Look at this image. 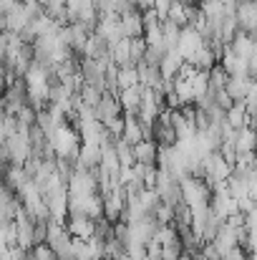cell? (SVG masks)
Here are the masks:
<instances>
[{
    "label": "cell",
    "mask_w": 257,
    "mask_h": 260,
    "mask_svg": "<svg viewBox=\"0 0 257 260\" xmlns=\"http://www.w3.org/2000/svg\"><path fill=\"white\" fill-rule=\"evenodd\" d=\"M255 48H257V43L250 38V33H245V30H240L237 36H235V41L230 43V51L232 53H237L240 58H252V53H255Z\"/></svg>",
    "instance_id": "cell-15"
},
{
    "label": "cell",
    "mask_w": 257,
    "mask_h": 260,
    "mask_svg": "<svg viewBox=\"0 0 257 260\" xmlns=\"http://www.w3.org/2000/svg\"><path fill=\"white\" fill-rule=\"evenodd\" d=\"M111 58L119 69H126V66H134L131 63V38H121L119 43L111 46Z\"/></svg>",
    "instance_id": "cell-16"
},
{
    "label": "cell",
    "mask_w": 257,
    "mask_h": 260,
    "mask_svg": "<svg viewBox=\"0 0 257 260\" xmlns=\"http://www.w3.org/2000/svg\"><path fill=\"white\" fill-rule=\"evenodd\" d=\"M237 152L240 154H252V152H257V132L252 126L237 132Z\"/></svg>",
    "instance_id": "cell-18"
},
{
    "label": "cell",
    "mask_w": 257,
    "mask_h": 260,
    "mask_svg": "<svg viewBox=\"0 0 257 260\" xmlns=\"http://www.w3.org/2000/svg\"><path fill=\"white\" fill-rule=\"evenodd\" d=\"M184 243L181 240H176V243H171V245H162V260H181L184 258Z\"/></svg>",
    "instance_id": "cell-24"
},
{
    "label": "cell",
    "mask_w": 257,
    "mask_h": 260,
    "mask_svg": "<svg viewBox=\"0 0 257 260\" xmlns=\"http://www.w3.org/2000/svg\"><path fill=\"white\" fill-rule=\"evenodd\" d=\"M227 124L235 129V132H242L250 126V109L245 101H237L230 111H227Z\"/></svg>",
    "instance_id": "cell-13"
},
{
    "label": "cell",
    "mask_w": 257,
    "mask_h": 260,
    "mask_svg": "<svg viewBox=\"0 0 257 260\" xmlns=\"http://www.w3.org/2000/svg\"><path fill=\"white\" fill-rule=\"evenodd\" d=\"M219 63L225 66V71H227L230 76H250V61H247V58H240V56L232 53L230 48L225 51V56H222Z\"/></svg>",
    "instance_id": "cell-9"
},
{
    "label": "cell",
    "mask_w": 257,
    "mask_h": 260,
    "mask_svg": "<svg viewBox=\"0 0 257 260\" xmlns=\"http://www.w3.org/2000/svg\"><path fill=\"white\" fill-rule=\"evenodd\" d=\"M237 20H240V30L257 33V0L242 3V5L237 8Z\"/></svg>",
    "instance_id": "cell-11"
},
{
    "label": "cell",
    "mask_w": 257,
    "mask_h": 260,
    "mask_svg": "<svg viewBox=\"0 0 257 260\" xmlns=\"http://www.w3.org/2000/svg\"><path fill=\"white\" fill-rule=\"evenodd\" d=\"M114 147H116V157H119L121 167H134V165H136V154H134V147H131L129 142L119 139Z\"/></svg>",
    "instance_id": "cell-20"
},
{
    "label": "cell",
    "mask_w": 257,
    "mask_h": 260,
    "mask_svg": "<svg viewBox=\"0 0 257 260\" xmlns=\"http://www.w3.org/2000/svg\"><path fill=\"white\" fill-rule=\"evenodd\" d=\"M116 116H124V109H121V104H119V96L106 93V96L101 99V104L96 106V119H98L101 124H108V121L116 119Z\"/></svg>",
    "instance_id": "cell-7"
},
{
    "label": "cell",
    "mask_w": 257,
    "mask_h": 260,
    "mask_svg": "<svg viewBox=\"0 0 257 260\" xmlns=\"http://www.w3.org/2000/svg\"><path fill=\"white\" fill-rule=\"evenodd\" d=\"M136 165H157L159 167V144L154 139H144L141 144L134 147Z\"/></svg>",
    "instance_id": "cell-10"
},
{
    "label": "cell",
    "mask_w": 257,
    "mask_h": 260,
    "mask_svg": "<svg viewBox=\"0 0 257 260\" xmlns=\"http://www.w3.org/2000/svg\"><path fill=\"white\" fill-rule=\"evenodd\" d=\"M66 230L74 240H91L93 233H96V220H91V217H68Z\"/></svg>",
    "instance_id": "cell-6"
},
{
    "label": "cell",
    "mask_w": 257,
    "mask_h": 260,
    "mask_svg": "<svg viewBox=\"0 0 257 260\" xmlns=\"http://www.w3.org/2000/svg\"><path fill=\"white\" fill-rule=\"evenodd\" d=\"M154 220L159 222V228L174 225V207H171V205H167V202H162V205L157 207V212H154Z\"/></svg>",
    "instance_id": "cell-23"
},
{
    "label": "cell",
    "mask_w": 257,
    "mask_h": 260,
    "mask_svg": "<svg viewBox=\"0 0 257 260\" xmlns=\"http://www.w3.org/2000/svg\"><path fill=\"white\" fill-rule=\"evenodd\" d=\"M184 56L176 51V48H171L167 51V56H164V61H162V76L167 79V81H174L176 76H179V71L184 69Z\"/></svg>",
    "instance_id": "cell-12"
},
{
    "label": "cell",
    "mask_w": 257,
    "mask_h": 260,
    "mask_svg": "<svg viewBox=\"0 0 257 260\" xmlns=\"http://www.w3.org/2000/svg\"><path fill=\"white\" fill-rule=\"evenodd\" d=\"M162 30H164V46H167V51L176 48V46H179V38H181V30H184V28L174 25L171 20H164V23H162Z\"/></svg>",
    "instance_id": "cell-21"
},
{
    "label": "cell",
    "mask_w": 257,
    "mask_h": 260,
    "mask_svg": "<svg viewBox=\"0 0 257 260\" xmlns=\"http://www.w3.org/2000/svg\"><path fill=\"white\" fill-rule=\"evenodd\" d=\"M30 106V93L25 86V79H18L13 86L5 88V96H3V114H13L18 116L23 109Z\"/></svg>",
    "instance_id": "cell-1"
},
{
    "label": "cell",
    "mask_w": 257,
    "mask_h": 260,
    "mask_svg": "<svg viewBox=\"0 0 257 260\" xmlns=\"http://www.w3.org/2000/svg\"><path fill=\"white\" fill-rule=\"evenodd\" d=\"M202 46H204L202 33H199V30H194V28H184V30H181V38H179L176 51H179V53L184 56V61L189 63V61L194 58V53H197Z\"/></svg>",
    "instance_id": "cell-5"
},
{
    "label": "cell",
    "mask_w": 257,
    "mask_h": 260,
    "mask_svg": "<svg viewBox=\"0 0 257 260\" xmlns=\"http://www.w3.org/2000/svg\"><path fill=\"white\" fill-rule=\"evenodd\" d=\"M214 250L219 253V258H225L227 253H232L235 248H240V230H235L232 225H222V230L217 233V238L212 240Z\"/></svg>",
    "instance_id": "cell-4"
},
{
    "label": "cell",
    "mask_w": 257,
    "mask_h": 260,
    "mask_svg": "<svg viewBox=\"0 0 257 260\" xmlns=\"http://www.w3.org/2000/svg\"><path fill=\"white\" fill-rule=\"evenodd\" d=\"M144 91H146V86H144V84H139V86L126 88V91H121V93H119V104H121L124 114H139L141 101H144Z\"/></svg>",
    "instance_id": "cell-8"
},
{
    "label": "cell",
    "mask_w": 257,
    "mask_h": 260,
    "mask_svg": "<svg viewBox=\"0 0 257 260\" xmlns=\"http://www.w3.org/2000/svg\"><path fill=\"white\" fill-rule=\"evenodd\" d=\"M255 86L252 76H230V84H227V93L235 99V101H245L250 88Z\"/></svg>",
    "instance_id": "cell-14"
},
{
    "label": "cell",
    "mask_w": 257,
    "mask_h": 260,
    "mask_svg": "<svg viewBox=\"0 0 257 260\" xmlns=\"http://www.w3.org/2000/svg\"><path fill=\"white\" fill-rule=\"evenodd\" d=\"M116 84L119 91H126V88H134L141 84V76H139V69L136 66H126V69H119V76H116Z\"/></svg>",
    "instance_id": "cell-19"
},
{
    "label": "cell",
    "mask_w": 257,
    "mask_h": 260,
    "mask_svg": "<svg viewBox=\"0 0 257 260\" xmlns=\"http://www.w3.org/2000/svg\"><path fill=\"white\" fill-rule=\"evenodd\" d=\"M227 84H230V74L225 71V66L222 63H217L212 71H209V93H222V91H227Z\"/></svg>",
    "instance_id": "cell-17"
},
{
    "label": "cell",
    "mask_w": 257,
    "mask_h": 260,
    "mask_svg": "<svg viewBox=\"0 0 257 260\" xmlns=\"http://www.w3.org/2000/svg\"><path fill=\"white\" fill-rule=\"evenodd\" d=\"M204 179L214 187V184H222V182H227L232 172H235V165L232 162H227L225 157H222V152H214V154H209L207 159H204Z\"/></svg>",
    "instance_id": "cell-2"
},
{
    "label": "cell",
    "mask_w": 257,
    "mask_h": 260,
    "mask_svg": "<svg viewBox=\"0 0 257 260\" xmlns=\"http://www.w3.org/2000/svg\"><path fill=\"white\" fill-rule=\"evenodd\" d=\"M121 30L126 38H144L146 33V25H144V13L139 8H131L126 13H121Z\"/></svg>",
    "instance_id": "cell-3"
},
{
    "label": "cell",
    "mask_w": 257,
    "mask_h": 260,
    "mask_svg": "<svg viewBox=\"0 0 257 260\" xmlns=\"http://www.w3.org/2000/svg\"><path fill=\"white\" fill-rule=\"evenodd\" d=\"M174 25H179V28H189V18H187V5L181 3V0H174L171 3V10H169V18Z\"/></svg>",
    "instance_id": "cell-22"
}]
</instances>
